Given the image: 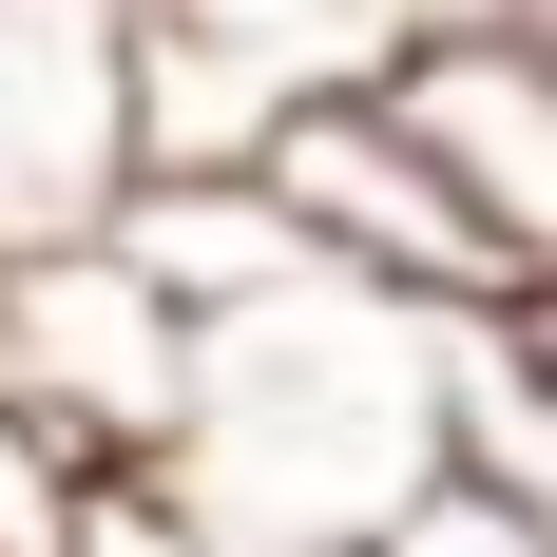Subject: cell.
Segmentation results:
<instances>
[{
    "label": "cell",
    "mask_w": 557,
    "mask_h": 557,
    "mask_svg": "<svg viewBox=\"0 0 557 557\" xmlns=\"http://www.w3.org/2000/svg\"><path fill=\"white\" fill-rule=\"evenodd\" d=\"M250 557H366V539H250Z\"/></svg>",
    "instance_id": "obj_12"
},
{
    "label": "cell",
    "mask_w": 557,
    "mask_h": 557,
    "mask_svg": "<svg viewBox=\"0 0 557 557\" xmlns=\"http://www.w3.org/2000/svg\"><path fill=\"white\" fill-rule=\"evenodd\" d=\"M115 250H135V270H154V288H173V308H193L212 346L327 288V250H308V212H288L270 173H154V193L115 212Z\"/></svg>",
    "instance_id": "obj_7"
},
{
    "label": "cell",
    "mask_w": 557,
    "mask_h": 557,
    "mask_svg": "<svg viewBox=\"0 0 557 557\" xmlns=\"http://www.w3.org/2000/svg\"><path fill=\"white\" fill-rule=\"evenodd\" d=\"M443 461H481V481H539V500H557V366H539V308H500V327H443Z\"/></svg>",
    "instance_id": "obj_9"
},
{
    "label": "cell",
    "mask_w": 557,
    "mask_h": 557,
    "mask_svg": "<svg viewBox=\"0 0 557 557\" xmlns=\"http://www.w3.org/2000/svg\"><path fill=\"white\" fill-rule=\"evenodd\" d=\"M539 39H557V0H539Z\"/></svg>",
    "instance_id": "obj_14"
},
{
    "label": "cell",
    "mask_w": 557,
    "mask_h": 557,
    "mask_svg": "<svg viewBox=\"0 0 557 557\" xmlns=\"http://www.w3.org/2000/svg\"><path fill=\"white\" fill-rule=\"evenodd\" d=\"M0 481H20V557H250L212 500H193V461H173V481H77V461L0 443Z\"/></svg>",
    "instance_id": "obj_8"
},
{
    "label": "cell",
    "mask_w": 557,
    "mask_h": 557,
    "mask_svg": "<svg viewBox=\"0 0 557 557\" xmlns=\"http://www.w3.org/2000/svg\"><path fill=\"white\" fill-rule=\"evenodd\" d=\"M539 366H557V288H539Z\"/></svg>",
    "instance_id": "obj_13"
},
{
    "label": "cell",
    "mask_w": 557,
    "mask_h": 557,
    "mask_svg": "<svg viewBox=\"0 0 557 557\" xmlns=\"http://www.w3.org/2000/svg\"><path fill=\"white\" fill-rule=\"evenodd\" d=\"M270 193L308 212L327 288H366V308H404V327H500V308H539V288H519V250L461 212V173L404 135L385 77H366V97H327V115H288V135H270Z\"/></svg>",
    "instance_id": "obj_3"
},
{
    "label": "cell",
    "mask_w": 557,
    "mask_h": 557,
    "mask_svg": "<svg viewBox=\"0 0 557 557\" xmlns=\"http://www.w3.org/2000/svg\"><path fill=\"white\" fill-rule=\"evenodd\" d=\"M135 58H154V173H270L288 115L385 77V20L366 0H135Z\"/></svg>",
    "instance_id": "obj_5"
},
{
    "label": "cell",
    "mask_w": 557,
    "mask_h": 557,
    "mask_svg": "<svg viewBox=\"0 0 557 557\" xmlns=\"http://www.w3.org/2000/svg\"><path fill=\"white\" fill-rule=\"evenodd\" d=\"M0 443L77 481H173L212 443V327L135 250H0Z\"/></svg>",
    "instance_id": "obj_2"
},
{
    "label": "cell",
    "mask_w": 557,
    "mask_h": 557,
    "mask_svg": "<svg viewBox=\"0 0 557 557\" xmlns=\"http://www.w3.org/2000/svg\"><path fill=\"white\" fill-rule=\"evenodd\" d=\"M385 97H404V135L461 173V212L519 250V288H557V39L539 20L423 39V58H385Z\"/></svg>",
    "instance_id": "obj_6"
},
{
    "label": "cell",
    "mask_w": 557,
    "mask_h": 557,
    "mask_svg": "<svg viewBox=\"0 0 557 557\" xmlns=\"http://www.w3.org/2000/svg\"><path fill=\"white\" fill-rule=\"evenodd\" d=\"M423 481H443V327H404L366 288H308V308L212 346L193 500L231 539H385Z\"/></svg>",
    "instance_id": "obj_1"
},
{
    "label": "cell",
    "mask_w": 557,
    "mask_h": 557,
    "mask_svg": "<svg viewBox=\"0 0 557 557\" xmlns=\"http://www.w3.org/2000/svg\"><path fill=\"white\" fill-rule=\"evenodd\" d=\"M385 20V58H423V39H500V20H539V0H366Z\"/></svg>",
    "instance_id": "obj_11"
},
{
    "label": "cell",
    "mask_w": 557,
    "mask_h": 557,
    "mask_svg": "<svg viewBox=\"0 0 557 557\" xmlns=\"http://www.w3.org/2000/svg\"><path fill=\"white\" fill-rule=\"evenodd\" d=\"M366 557H557V500H539V481H481V461H443V481H423V500H404Z\"/></svg>",
    "instance_id": "obj_10"
},
{
    "label": "cell",
    "mask_w": 557,
    "mask_h": 557,
    "mask_svg": "<svg viewBox=\"0 0 557 557\" xmlns=\"http://www.w3.org/2000/svg\"><path fill=\"white\" fill-rule=\"evenodd\" d=\"M154 193L135 0H0V250H97Z\"/></svg>",
    "instance_id": "obj_4"
}]
</instances>
